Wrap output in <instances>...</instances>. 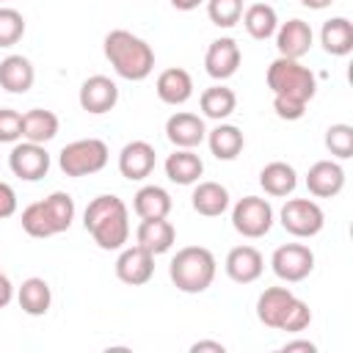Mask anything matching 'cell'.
<instances>
[{"mask_svg": "<svg viewBox=\"0 0 353 353\" xmlns=\"http://www.w3.org/2000/svg\"><path fill=\"white\" fill-rule=\"evenodd\" d=\"M270 268L281 281L295 284V281H303L314 270V254L303 243H284L273 251Z\"/></svg>", "mask_w": 353, "mask_h": 353, "instance_id": "9", "label": "cell"}, {"mask_svg": "<svg viewBox=\"0 0 353 353\" xmlns=\"http://www.w3.org/2000/svg\"><path fill=\"white\" fill-rule=\"evenodd\" d=\"M105 58L110 61L113 72L124 80H146L154 69V50L135 33L116 28L105 36Z\"/></svg>", "mask_w": 353, "mask_h": 353, "instance_id": "2", "label": "cell"}, {"mask_svg": "<svg viewBox=\"0 0 353 353\" xmlns=\"http://www.w3.org/2000/svg\"><path fill=\"white\" fill-rule=\"evenodd\" d=\"M240 58L243 55H240L237 41L229 39V36H223V39H215L207 47V52H204V69H207V74L212 80H229L237 72Z\"/></svg>", "mask_w": 353, "mask_h": 353, "instance_id": "14", "label": "cell"}, {"mask_svg": "<svg viewBox=\"0 0 353 353\" xmlns=\"http://www.w3.org/2000/svg\"><path fill=\"white\" fill-rule=\"evenodd\" d=\"M240 19H243L248 36L251 39H259V41L270 39L276 33V28H279V14L268 3H251L248 8H243V17Z\"/></svg>", "mask_w": 353, "mask_h": 353, "instance_id": "28", "label": "cell"}, {"mask_svg": "<svg viewBox=\"0 0 353 353\" xmlns=\"http://www.w3.org/2000/svg\"><path fill=\"white\" fill-rule=\"evenodd\" d=\"M154 91H157L160 102H165V105H185V102L193 97V77H190V72L182 69V66L163 69V72L157 74Z\"/></svg>", "mask_w": 353, "mask_h": 353, "instance_id": "20", "label": "cell"}, {"mask_svg": "<svg viewBox=\"0 0 353 353\" xmlns=\"http://www.w3.org/2000/svg\"><path fill=\"white\" fill-rule=\"evenodd\" d=\"M77 102L85 113H94V116H102L108 110L116 108L119 102V85L105 77V74H91L88 80H83L80 85V94H77Z\"/></svg>", "mask_w": 353, "mask_h": 353, "instance_id": "12", "label": "cell"}, {"mask_svg": "<svg viewBox=\"0 0 353 353\" xmlns=\"http://www.w3.org/2000/svg\"><path fill=\"white\" fill-rule=\"evenodd\" d=\"M306 188L314 199H334L345 188V171L336 160H317L306 171Z\"/></svg>", "mask_w": 353, "mask_h": 353, "instance_id": "17", "label": "cell"}, {"mask_svg": "<svg viewBox=\"0 0 353 353\" xmlns=\"http://www.w3.org/2000/svg\"><path fill=\"white\" fill-rule=\"evenodd\" d=\"M72 221H74V199L63 190H55L47 199L33 201L22 210V229L39 240L66 232Z\"/></svg>", "mask_w": 353, "mask_h": 353, "instance_id": "3", "label": "cell"}, {"mask_svg": "<svg viewBox=\"0 0 353 353\" xmlns=\"http://www.w3.org/2000/svg\"><path fill=\"white\" fill-rule=\"evenodd\" d=\"M284 353H295V350H303V353H314L317 350V345L314 342H309V339H292V342H284V347H281Z\"/></svg>", "mask_w": 353, "mask_h": 353, "instance_id": "40", "label": "cell"}, {"mask_svg": "<svg viewBox=\"0 0 353 353\" xmlns=\"http://www.w3.org/2000/svg\"><path fill=\"white\" fill-rule=\"evenodd\" d=\"M207 146H210V152L218 160H234L243 152L245 138H243L240 127H234V124H218L215 130L207 132Z\"/></svg>", "mask_w": 353, "mask_h": 353, "instance_id": "31", "label": "cell"}, {"mask_svg": "<svg viewBox=\"0 0 353 353\" xmlns=\"http://www.w3.org/2000/svg\"><path fill=\"white\" fill-rule=\"evenodd\" d=\"M207 17L218 28H232L243 17V0H207Z\"/></svg>", "mask_w": 353, "mask_h": 353, "instance_id": "33", "label": "cell"}, {"mask_svg": "<svg viewBox=\"0 0 353 353\" xmlns=\"http://www.w3.org/2000/svg\"><path fill=\"white\" fill-rule=\"evenodd\" d=\"M292 303H295V295H292L290 287H268L256 298V317L268 328H281Z\"/></svg>", "mask_w": 353, "mask_h": 353, "instance_id": "19", "label": "cell"}, {"mask_svg": "<svg viewBox=\"0 0 353 353\" xmlns=\"http://www.w3.org/2000/svg\"><path fill=\"white\" fill-rule=\"evenodd\" d=\"M193 210L204 218H218L229 210V190L221 182H199L193 188Z\"/></svg>", "mask_w": 353, "mask_h": 353, "instance_id": "26", "label": "cell"}, {"mask_svg": "<svg viewBox=\"0 0 353 353\" xmlns=\"http://www.w3.org/2000/svg\"><path fill=\"white\" fill-rule=\"evenodd\" d=\"M223 268H226V276H229L232 281H237V284H251V281H256V279L262 276L265 259H262V254H259L254 245H234V248L226 254Z\"/></svg>", "mask_w": 353, "mask_h": 353, "instance_id": "18", "label": "cell"}, {"mask_svg": "<svg viewBox=\"0 0 353 353\" xmlns=\"http://www.w3.org/2000/svg\"><path fill=\"white\" fill-rule=\"evenodd\" d=\"M306 8H314V11H323V8H328L334 0H301Z\"/></svg>", "mask_w": 353, "mask_h": 353, "instance_id": "44", "label": "cell"}, {"mask_svg": "<svg viewBox=\"0 0 353 353\" xmlns=\"http://www.w3.org/2000/svg\"><path fill=\"white\" fill-rule=\"evenodd\" d=\"M17 212V193L8 182L0 179V218H11Z\"/></svg>", "mask_w": 353, "mask_h": 353, "instance_id": "39", "label": "cell"}, {"mask_svg": "<svg viewBox=\"0 0 353 353\" xmlns=\"http://www.w3.org/2000/svg\"><path fill=\"white\" fill-rule=\"evenodd\" d=\"M58 135V116L44 108H33L22 113V138L33 143H47Z\"/></svg>", "mask_w": 353, "mask_h": 353, "instance_id": "30", "label": "cell"}, {"mask_svg": "<svg viewBox=\"0 0 353 353\" xmlns=\"http://www.w3.org/2000/svg\"><path fill=\"white\" fill-rule=\"evenodd\" d=\"M165 138L176 146V149H196L204 138H207V127L204 119L188 110H179L174 116H168L165 121Z\"/></svg>", "mask_w": 353, "mask_h": 353, "instance_id": "15", "label": "cell"}, {"mask_svg": "<svg viewBox=\"0 0 353 353\" xmlns=\"http://www.w3.org/2000/svg\"><path fill=\"white\" fill-rule=\"evenodd\" d=\"M116 276L119 281L130 284V287H141L154 276V254L146 251L143 245H127L121 248L119 259H116Z\"/></svg>", "mask_w": 353, "mask_h": 353, "instance_id": "11", "label": "cell"}, {"mask_svg": "<svg viewBox=\"0 0 353 353\" xmlns=\"http://www.w3.org/2000/svg\"><path fill=\"white\" fill-rule=\"evenodd\" d=\"M25 36V17L17 8L0 6V47H14Z\"/></svg>", "mask_w": 353, "mask_h": 353, "instance_id": "35", "label": "cell"}, {"mask_svg": "<svg viewBox=\"0 0 353 353\" xmlns=\"http://www.w3.org/2000/svg\"><path fill=\"white\" fill-rule=\"evenodd\" d=\"M11 298H14V284L8 281V276L0 273V309H6L11 303Z\"/></svg>", "mask_w": 353, "mask_h": 353, "instance_id": "41", "label": "cell"}, {"mask_svg": "<svg viewBox=\"0 0 353 353\" xmlns=\"http://www.w3.org/2000/svg\"><path fill=\"white\" fill-rule=\"evenodd\" d=\"M309 323H312V309H309V303H306V301H301V298H295V303L290 306V312H287V317H284V323H281V328H279V331L298 334V331L309 328Z\"/></svg>", "mask_w": 353, "mask_h": 353, "instance_id": "36", "label": "cell"}, {"mask_svg": "<svg viewBox=\"0 0 353 353\" xmlns=\"http://www.w3.org/2000/svg\"><path fill=\"white\" fill-rule=\"evenodd\" d=\"M273 110L279 119H287V121H298L303 113H306V105L298 102V99H287V97H273Z\"/></svg>", "mask_w": 353, "mask_h": 353, "instance_id": "38", "label": "cell"}, {"mask_svg": "<svg viewBox=\"0 0 353 353\" xmlns=\"http://www.w3.org/2000/svg\"><path fill=\"white\" fill-rule=\"evenodd\" d=\"M83 226L102 251H119L130 240L127 204L113 193H102L88 201V207L83 212Z\"/></svg>", "mask_w": 353, "mask_h": 353, "instance_id": "1", "label": "cell"}, {"mask_svg": "<svg viewBox=\"0 0 353 353\" xmlns=\"http://www.w3.org/2000/svg\"><path fill=\"white\" fill-rule=\"evenodd\" d=\"M22 138V113L14 108H0V143H14Z\"/></svg>", "mask_w": 353, "mask_h": 353, "instance_id": "37", "label": "cell"}, {"mask_svg": "<svg viewBox=\"0 0 353 353\" xmlns=\"http://www.w3.org/2000/svg\"><path fill=\"white\" fill-rule=\"evenodd\" d=\"M108 143L99 141V138H80V141H72L61 149L58 154V165L66 176H88V174H97L108 165Z\"/></svg>", "mask_w": 353, "mask_h": 353, "instance_id": "6", "label": "cell"}, {"mask_svg": "<svg viewBox=\"0 0 353 353\" xmlns=\"http://www.w3.org/2000/svg\"><path fill=\"white\" fill-rule=\"evenodd\" d=\"M17 301H19V309L30 317H41L50 312V303H52V290L44 279L39 276H30L19 284L17 290Z\"/></svg>", "mask_w": 353, "mask_h": 353, "instance_id": "23", "label": "cell"}, {"mask_svg": "<svg viewBox=\"0 0 353 353\" xmlns=\"http://www.w3.org/2000/svg\"><path fill=\"white\" fill-rule=\"evenodd\" d=\"M279 218L292 237H314L325 226V212L314 199H287Z\"/></svg>", "mask_w": 353, "mask_h": 353, "instance_id": "8", "label": "cell"}, {"mask_svg": "<svg viewBox=\"0 0 353 353\" xmlns=\"http://www.w3.org/2000/svg\"><path fill=\"white\" fill-rule=\"evenodd\" d=\"M154 146L149 141H130L119 152V171L130 182H141L154 171Z\"/></svg>", "mask_w": 353, "mask_h": 353, "instance_id": "13", "label": "cell"}, {"mask_svg": "<svg viewBox=\"0 0 353 353\" xmlns=\"http://www.w3.org/2000/svg\"><path fill=\"white\" fill-rule=\"evenodd\" d=\"M259 185H262V190H265L268 196L281 199V196H290V193L298 188V174H295V168H292L290 163L273 160V163H268V165L259 171Z\"/></svg>", "mask_w": 353, "mask_h": 353, "instance_id": "25", "label": "cell"}, {"mask_svg": "<svg viewBox=\"0 0 353 353\" xmlns=\"http://www.w3.org/2000/svg\"><path fill=\"white\" fill-rule=\"evenodd\" d=\"M204 350H212V353H223L226 347L221 342H210V339H201V342H193L190 345V353H204Z\"/></svg>", "mask_w": 353, "mask_h": 353, "instance_id": "42", "label": "cell"}, {"mask_svg": "<svg viewBox=\"0 0 353 353\" xmlns=\"http://www.w3.org/2000/svg\"><path fill=\"white\" fill-rule=\"evenodd\" d=\"M325 149L339 160L353 157V127L350 124H331L325 130Z\"/></svg>", "mask_w": 353, "mask_h": 353, "instance_id": "34", "label": "cell"}, {"mask_svg": "<svg viewBox=\"0 0 353 353\" xmlns=\"http://www.w3.org/2000/svg\"><path fill=\"white\" fill-rule=\"evenodd\" d=\"M215 270H218V262H215L212 251L204 248V245H185V248H179L176 256L168 265V276H171L174 287L188 292V295L204 292L212 284Z\"/></svg>", "mask_w": 353, "mask_h": 353, "instance_id": "4", "label": "cell"}, {"mask_svg": "<svg viewBox=\"0 0 353 353\" xmlns=\"http://www.w3.org/2000/svg\"><path fill=\"white\" fill-rule=\"evenodd\" d=\"M36 80V69L25 55H6L0 61V88L8 94H25L30 91Z\"/></svg>", "mask_w": 353, "mask_h": 353, "instance_id": "22", "label": "cell"}, {"mask_svg": "<svg viewBox=\"0 0 353 353\" xmlns=\"http://www.w3.org/2000/svg\"><path fill=\"white\" fill-rule=\"evenodd\" d=\"M199 105H201V113H204L207 119L223 121V119H229V116L234 113L237 97H234V91L226 88V85H210V88L201 91Z\"/></svg>", "mask_w": 353, "mask_h": 353, "instance_id": "32", "label": "cell"}, {"mask_svg": "<svg viewBox=\"0 0 353 353\" xmlns=\"http://www.w3.org/2000/svg\"><path fill=\"white\" fill-rule=\"evenodd\" d=\"M204 174V163L193 149H176L165 157V176L176 185H193Z\"/></svg>", "mask_w": 353, "mask_h": 353, "instance_id": "24", "label": "cell"}, {"mask_svg": "<svg viewBox=\"0 0 353 353\" xmlns=\"http://www.w3.org/2000/svg\"><path fill=\"white\" fill-rule=\"evenodd\" d=\"M268 88L273 91V97H287V99H298L303 105L312 102L314 91H317V80L314 72L309 66H303L295 58H284L279 55L270 66H268Z\"/></svg>", "mask_w": 353, "mask_h": 353, "instance_id": "5", "label": "cell"}, {"mask_svg": "<svg viewBox=\"0 0 353 353\" xmlns=\"http://www.w3.org/2000/svg\"><path fill=\"white\" fill-rule=\"evenodd\" d=\"M320 44L328 55H347L353 50V25H350V19L331 17L328 22H323Z\"/></svg>", "mask_w": 353, "mask_h": 353, "instance_id": "29", "label": "cell"}, {"mask_svg": "<svg viewBox=\"0 0 353 353\" xmlns=\"http://www.w3.org/2000/svg\"><path fill=\"white\" fill-rule=\"evenodd\" d=\"M8 165L14 171V176L25 179V182H36L50 171V154L44 149V143H33V141H22L11 149L8 154Z\"/></svg>", "mask_w": 353, "mask_h": 353, "instance_id": "10", "label": "cell"}, {"mask_svg": "<svg viewBox=\"0 0 353 353\" xmlns=\"http://www.w3.org/2000/svg\"><path fill=\"white\" fill-rule=\"evenodd\" d=\"M273 36H276V50H279V55L295 58V61H301V58L309 52L312 39H314L309 22H303V19H287V22H281Z\"/></svg>", "mask_w": 353, "mask_h": 353, "instance_id": "16", "label": "cell"}, {"mask_svg": "<svg viewBox=\"0 0 353 353\" xmlns=\"http://www.w3.org/2000/svg\"><path fill=\"white\" fill-rule=\"evenodd\" d=\"M0 3H3V0H0Z\"/></svg>", "mask_w": 353, "mask_h": 353, "instance_id": "45", "label": "cell"}, {"mask_svg": "<svg viewBox=\"0 0 353 353\" xmlns=\"http://www.w3.org/2000/svg\"><path fill=\"white\" fill-rule=\"evenodd\" d=\"M132 210H135V215L141 221H146V218H168V212H171V196L160 185H143L132 196Z\"/></svg>", "mask_w": 353, "mask_h": 353, "instance_id": "27", "label": "cell"}, {"mask_svg": "<svg viewBox=\"0 0 353 353\" xmlns=\"http://www.w3.org/2000/svg\"><path fill=\"white\" fill-rule=\"evenodd\" d=\"M174 240H176V229L168 218H146L135 229V243L143 245L146 251H152L154 256L171 251Z\"/></svg>", "mask_w": 353, "mask_h": 353, "instance_id": "21", "label": "cell"}, {"mask_svg": "<svg viewBox=\"0 0 353 353\" xmlns=\"http://www.w3.org/2000/svg\"><path fill=\"white\" fill-rule=\"evenodd\" d=\"M201 3H207V0H171V6H174L176 11H193V8H199Z\"/></svg>", "mask_w": 353, "mask_h": 353, "instance_id": "43", "label": "cell"}, {"mask_svg": "<svg viewBox=\"0 0 353 353\" xmlns=\"http://www.w3.org/2000/svg\"><path fill=\"white\" fill-rule=\"evenodd\" d=\"M232 226L237 234L256 240L265 237L273 226V207L268 199L262 196H243L234 207H232Z\"/></svg>", "mask_w": 353, "mask_h": 353, "instance_id": "7", "label": "cell"}]
</instances>
